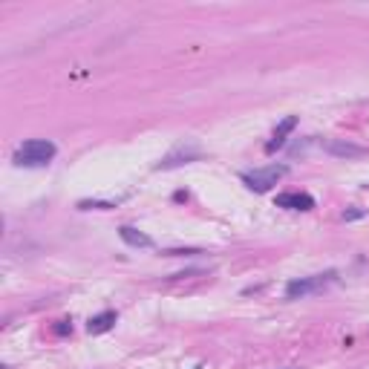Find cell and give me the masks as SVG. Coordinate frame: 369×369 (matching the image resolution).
I'll list each match as a JSON object with an SVG mask.
<instances>
[{
	"label": "cell",
	"instance_id": "1",
	"mask_svg": "<svg viewBox=\"0 0 369 369\" xmlns=\"http://www.w3.org/2000/svg\"><path fill=\"white\" fill-rule=\"evenodd\" d=\"M55 153H58V147L52 144L49 139H29V142H23L15 150L12 162H15L18 168H44V165H49V162L55 159Z\"/></svg>",
	"mask_w": 369,
	"mask_h": 369
},
{
	"label": "cell",
	"instance_id": "2",
	"mask_svg": "<svg viewBox=\"0 0 369 369\" xmlns=\"http://www.w3.org/2000/svg\"><path fill=\"white\" fill-rule=\"evenodd\" d=\"M338 280V271H323V275H309V277H297L285 285V300H303L309 294H318Z\"/></svg>",
	"mask_w": 369,
	"mask_h": 369
},
{
	"label": "cell",
	"instance_id": "3",
	"mask_svg": "<svg viewBox=\"0 0 369 369\" xmlns=\"http://www.w3.org/2000/svg\"><path fill=\"white\" fill-rule=\"evenodd\" d=\"M285 173H289L285 165H268V168H257V170L242 173V182L249 185L251 190H257V194H266V190L275 188Z\"/></svg>",
	"mask_w": 369,
	"mask_h": 369
},
{
	"label": "cell",
	"instance_id": "4",
	"mask_svg": "<svg viewBox=\"0 0 369 369\" xmlns=\"http://www.w3.org/2000/svg\"><path fill=\"white\" fill-rule=\"evenodd\" d=\"M202 156V150L199 147H194V144H182V147H176L173 153H168L165 159L156 165V170H170V168H176V165H185V162H194V159H199Z\"/></svg>",
	"mask_w": 369,
	"mask_h": 369
},
{
	"label": "cell",
	"instance_id": "5",
	"mask_svg": "<svg viewBox=\"0 0 369 369\" xmlns=\"http://www.w3.org/2000/svg\"><path fill=\"white\" fill-rule=\"evenodd\" d=\"M323 150H326L329 156H335V159H361V156L369 153L366 147L352 144V142H346V139H332V142H326Z\"/></svg>",
	"mask_w": 369,
	"mask_h": 369
},
{
	"label": "cell",
	"instance_id": "6",
	"mask_svg": "<svg viewBox=\"0 0 369 369\" xmlns=\"http://www.w3.org/2000/svg\"><path fill=\"white\" fill-rule=\"evenodd\" d=\"M275 202H277V208H289V211H311L314 208V196L297 194V190H292V194H280Z\"/></svg>",
	"mask_w": 369,
	"mask_h": 369
},
{
	"label": "cell",
	"instance_id": "7",
	"mask_svg": "<svg viewBox=\"0 0 369 369\" xmlns=\"http://www.w3.org/2000/svg\"><path fill=\"white\" fill-rule=\"evenodd\" d=\"M118 237L125 240L130 249H153V240H150L144 231L133 228V225H121V228H118Z\"/></svg>",
	"mask_w": 369,
	"mask_h": 369
},
{
	"label": "cell",
	"instance_id": "8",
	"mask_svg": "<svg viewBox=\"0 0 369 369\" xmlns=\"http://www.w3.org/2000/svg\"><path fill=\"white\" fill-rule=\"evenodd\" d=\"M297 127V118L294 116H289V118H283L280 121V127L275 130V136H271V142L266 144V153H275V150H280L283 144H285V139H289V133Z\"/></svg>",
	"mask_w": 369,
	"mask_h": 369
},
{
	"label": "cell",
	"instance_id": "9",
	"mask_svg": "<svg viewBox=\"0 0 369 369\" xmlns=\"http://www.w3.org/2000/svg\"><path fill=\"white\" fill-rule=\"evenodd\" d=\"M113 323H116V311H101V314H95V318L90 320V335H101L107 329H113Z\"/></svg>",
	"mask_w": 369,
	"mask_h": 369
},
{
	"label": "cell",
	"instance_id": "10",
	"mask_svg": "<svg viewBox=\"0 0 369 369\" xmlns=\"http://www.w3.org/2000/svg\"><path fill=\"white\" fill-rule=\"evenodd\" d=\"M121 199H81L78 202V208L81 211H92V208H99V211H110V208H116V205H118Z\"/></svg>",
	"mask_w": 369,
	"mask_h": 369
},
{
	"label": "cell",
	"instance_id": "11",
	"mask_svg": "<svg viewBox=\"0 0 369 369\" xmlns=\"http://www.w3.org/2000/svg\"><path fill=\"white\" fill-rule=\"evenodd\" d=\"M361 216H364V211H346L344 220H346V222H355V220H361Z\"/></svg>",
	"mask_w": 369,
	"mask_h": 369
},
{
	"label": "cell",
	"instance_id": "12",
	"mask_svg": "<svg viewBox=\"0 0 369 369\" xmlns=\"http://www.w3.org/2000/svg\"><path fill=\"white\" fill-rule=\"evenodd\" d=\"M289 369H297V366H289Z\"/></svg>",
	"mask_w": 369,
	"mask_h": 369
}]
</instances>
